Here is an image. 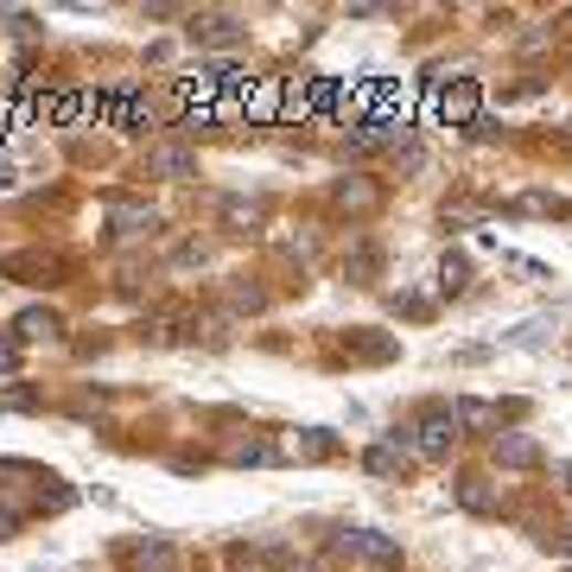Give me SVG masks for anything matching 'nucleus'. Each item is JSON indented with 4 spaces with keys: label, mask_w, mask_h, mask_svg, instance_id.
Masks as SVG:
<instances>
[{
    "label": "nucleus",
    "mask_w": 572,
    "mask_h": 572,
    "mask_svg": "<svg viewBox=\"0 0 572 572\" xmlns=\"http://www.w3.org/2000/svg\"><path fill=\"white\" fill-rule=\"evenodd\" d=\"M407 452L414 458H426V465H439V458H452V445H458V420H452V407H433V414H420L407 433Z\"/></svg>",
    "instance_id": "1"
},
{
    "label": "nucleus",
    "mask_w": 572,
    "mask_h": 572,
    "mask_svg": "<svg viewBox=\"0 0 572 572\" xmlns=\"http://www.w3.org/2000/svg\"><path fill=\"white\" fill-rule=\"evenodd\" d=\"M338 553H350V560H363V566H375V572H401V541L375 534V528H350V534H338Z\"/></svg>",
    "instance_id": "2"
},
{
    "label": "nucleus",
    "mask_w": 572,
    "mask_h": 572,
    "mask_svg": "<svg viewBox=\"0 0 572 572\" xmlns=\"http://www.w3.org/2000/svg\"><path fill=\"white\" fill-rule=\"evenodd\" d=\"M191 45H204V52H235L248 27H242V13H191V27H184Z\"/></svg>",
    "instance_id": "3"
},
{
    "label": "nucleus",
    "mask_w": 572,
    "mask_h": 572,
    "mask_svg": "<svg viewBox=\"0 0 572 572\" xmlns=\"http://www.w3.org/2000/svg\"><path fill=\"white\" fill-rule=\"evenodd\" d=\"M147 172H153V179L184 184V179H198V153L179 147V140H153V147H147Z\"/></svg>",
    "instance_id": "4"
},
{
    "label": "nucleus",
    "mask_w": 572,
    "mask_h": 572,
    "mask_svg": "<svg viewBox=\"0 0 572 572\" xmlns=\"http://www.w3.org/2000/svg\"><path fill=\"white\" fill-rule=\"evenodd\" d=\"M331 204L350 210V216H369V210L382 204V184H369V179H338V184H331Z\"/></svg>",
    "instance_id": "5"
},
{
    "label": "nucleus",
    "mask_w": 572,
    "mask_h": 572,
    "mask_svg": "<svg viewBox=\"0 0 572 572\" xmlns=\"http://www.w3.org/2000/svg\"><path fill=\"white\" fill-rule=\"evenodd\" d=\"M496 465L502 470H534L541 465V445L528 439V433H496Z\"/></svg>",
    "instance_id": "6"
},
{
    "label": "nucleus",
    "mask_w": 572,
    "mask_h": 572,
    "mask_svg": "<svg viewBox=\"0 0 572 572\" xmlns=\"http://www.w3.org/2000/svg\"><path fill=\"white\" fill-rule=\"evenodd\" d=\"M439 115L445 121H458V128H465V121H477V83H458V89H445L439 96Z\"/></svg>",
    "instance_id": "7"
},
{
    "label": "nucleus",
    "mask_w": 572,
    "mask_h": 572,
    "mask_svg": "<svg viewBox=\"0 0 572 572\" xmlns=\"http://www.w3.org/2000/svg\"><path fill=\"white\" fill-rule=\"evenodd\" d=\"M452 420H458L465 433H496V426H502V407H490V401H458Z\"/></svg>",
    "instance_id": "8"
},
{
    "label": "nucleus",
    "mask_w": 572,
    "mask_h": 572,
    "mask_svg": "<svg viewBox=\"0 0 572 572\" xmlns=\"http://www.w3.org/2000/svg\"><path fill=\"white\" fill-rule=\"evenodd\" d=\"M128 566H134V572H179V553H172L166 541H140V547L128 553Z\"/></svg>",
    "instance_id": "9"
},
{
    "label": "nucleus",
    "mask_w": 572,
    "mask_h": 572,
    "mask_svg": "<svg viewBox=\"0 0 572 572\" xmlns=\"http://www.w3.org/2000/svg\"><path fill=\"white\" fill-rule=\"evenodd\" d=\"M363 465L375 470V477H401V470L414 465V452H407V439H401V445H369Z\"/></svg>",
    "instance_id": "10"
},
{
    "label": "nucleus",
    "mask_w": 572,
    "mask_h": 572,
    "mask_svg": "<svg viewBox=\"0 0 572 572\" xmlns=\"http://www.w3.org/2000/svg\"><path fill=\"white\" fill-rule=\"evenodd\" d=\"M458 502H465L470 516H490V509H496L490 477H477V470H470V477H458Z\"/></svg>",
    "instance_id": "11"
},
{
    "label": "nucleus",
    "mask_w": 572,
    "mask_h": 572,
    "mask_svg": "<svg viewBox=\"0 0 572 572\" xmlns=\"http://www.w3.org/2000/svg\"><path fill=\"white\" fill-rule=\"evenodd\" d=\"M343 274H350L357 286H375V274H382V255H375L369 242H357V248L343 255Z\"/></svg>",
    "instance_id": "12"
},
{
    "label": "nucleus",
    "mask_w": 572,
    "mask_h": 572,
    "mask_svg": "<svg viewBox=\"0 0 572 572\" xmlns=\"http://www.w3.org/2000/svg\"><path fill=\"white\" fill-rule=\"evenodd\" d=\"M465 286H470V261L465 255H445L439 261V293H452V299H458Z\"/></svg>",
    "instance_id": "13"
},
{
    "label": "nucleus",
    "mask_w": 572,
    "mask_h": 572,
    "mask_svg": "<svg viewBox=\"0 0 572 572\" xmlns=\"http://www.w3.org/2000/svg\"><path fill=\"white\" fill-rule=\"evenodd\" d=\"M223 223H230V230H261V204L255 198H230V204H223Z\"/></svg>",
    "instance_id": "14"
},
{
    "label": "nucleus",
    "mask_w": 572,
    "mask_h": 572,
    "mask_svg": "<svg viewBox=\"0 0 572 572\" xmlns=\"http://www.w3.org/2000/svg\"><path fill=\"white\" fill-rule=\"evenodd\" d=\"M293 452H299V458H331V452H338V439H331V433H306V439H293Z\"/></svg>",
    "instance_id": "15"
},
{
    "label": "nucleus",
    "mask_w": 572,
    "mask_h": 572,
    "mask_svg": "<svg viewBox=\"0 0 572 572\" xmlns=\"http://www.w3.org/2000/svg\"><path fill=\"white\" fill-rule=\"evenodd\" d=\"M20 338H57V313H20Z\"/></svg>",
    "instance_id": "16"
},
{
    "label": "nucleus",
    "mask_w": 572,
    "mask_h": 572,
    "mask_svg": "<svg viewBox=\"0 0 572 572\" xmlns=\"http://www.w3.org/2000/svg\"><path fill=\"white\" fill-rule=\"evenodd\" d=\"M13 534H20V509H13V502H0V541H13Z\"/></svg>",
    "instance_id": "17"
},
{
    "label": "nucleus",
    "mask_w": 572,
    "mask_h": 572,
    "mask_svg": "<svg viewBox=\"0 0 572 572\" xmlns=\"http://www.w3.org/2000/svg\"><path fill=\"white\" fill-rule=\"evenodd\" d=\"M0 407H39V394H32V389H7V394H0Z\"/></svg>",
    "instance_id": "18"
},
{
    "label": "nucleus",
    "mask_w": 572,
    "mask_h": 572,
    "mask_svg": "<svg viewBox=\"0 0 572 572\" xmlns=\"http://www.w3.org/2000/svg\"><path fill=\"white\" fill-rule=\"evenodd\" d=\"M230 299H235V306H242V313H255V306H261V286H235Z\"/></svg>",
    "instance_id": "19"
},
{
    "label": "nucleus",
    "mask_w": 572,
    "mask_h": 572,
    "mask_svg": "<svg viewBox=\"0 0 572 572\" xmlns=\"http://www.w3.org/2000/svg\"><path fill=\"white\" fill-rule=\"evenodd\" d=\"M13 363H20V350H13V338H0V375H13Z\"/></svg>",
    "instance_id": "20"
},
{
    "label": "nucleus",
    "mask_w": 572,
    "mask_h": 572,
    "mask_svg": "<svg viewBox=\"0 0 572 572\" xmlns=\"http://www.w3.org/2000/svg\"><path fill=\"white\" fill-rule=\"evenodd\" d=\"M560 477H566V490H572V465H560Z\"/></svg>",
    "instance_id": "21"
},
{
    "label": "nucleus",
    "mask_w": 572,
    "mask_h": 572,
    "mask_svg": "<svg viewBox=\"0 0 572 572\" xmlns=\"http://www.w3.org/2000/svg\"><path fill=\"white\" fill-rule=\"evenodd\" d=\"M566 572H572V566H566Z\"/></svg>",
    "instance_id": "22"
}]
</instances>
